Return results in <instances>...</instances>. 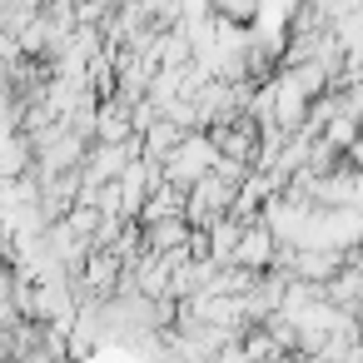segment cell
<instances>
[{
  "label": "cell",
  "instance_id": "obj_5",
  "mask_svg": "<svg viewBox=\"0 0 363 363\" xmlns=\"http://www.w3.org/2000/svg\"><path fill=\"white\" fill-rule=\"evenodd\" d=\"M189 239H194L189 214H174V219H155V224H145V249H155V254L189 249Z\"/></svg>",
  "mask_w": 363,
  "mask_h": 363
},
{
  "label": "cell",
  "instance_id": "obj_4",
  "mask_svg": "<svg viewBox=\"0 0 363 363\" xmlns=\"http://www.w3.org/2000/svg\"><path fill=\"white\" fill-rule=\"evenodd\" d=\"M234 264H244V269H274L279 264V234L264 224V219H244V239H239V254H234Z\"/></svg>",
  "mask_w": 363,
  "mask_h": 363
},
{
  "label": "cell",
  "instance_id": "obj_6",
  "mask_svg": "<svg viewBox=\"0 0 363 363\" xmlns=\"http://www.w3.org/2000/svg\"><path fill=\"white\" fill-rule=\"evenodd\" d=\"M184 135H189V130H184V125H174V120H169V115H160V120H155V125H150V130H145V135H140V140H145V155H150V160H160V164H164V160H169V150H174V145H179V140H184Z\"/></svg>",
  "mask_w": 363,
  "mask_h": 363
},
{
  "label": "cell",
  "instance_id": "obj_1",
  "mask_svg": "<svg viewBox=\"0 0 363 363\" xmlns=\"http://www.w3.org/2000/svg\"><path fill=\"white\" fill-rule=\"evenodd\" d=\"M214 164H219V145H214V135H209V130H189V135L169 150V160H164V179L179 184V189H194L204 174H214Z\"/></svg>",
  "mask_w": 363,
  "mask_h": 363
},
{
  "label": "cell",
  "instance_id": "obj_8",
  "mask_svg": "<svg viewBox=\"0 0 363 363\" xmlns=\"http://www.w3.org/2000/svg\"><path fill=\"white\" fill-rule=\"evenodd\" d=\"M358 328H363V303H358Z\"/></svg>",
  "mask_w": 363,
  "mask_h": 363
},
{
  "label": "cell",
  "instance_id": "obj_3",
  "mask_svg": "<svg viewBox=\"0 0 363 363\" xmlns=\"http://www.w3.org/2000/svg\"><path fill=\"white\" fill-rule=\"evenodd\" d=\"M318 204H363V164L343 155L328 174H318Z\"/></svg>",
  "mask_w": 363,
  "mask_h": 363
},
{
  "label": "cell",
  "instance_id": "obj_2",
  "mask_svg": "<svg viewBox=\"0 0 363 363\" xmlns=\"http://www.w3.org/2000/svg\"><path fill=\"white\" fill-rule=\"evenodd\" d=\"M234 199H239V184L229 179V174H204L194 189H189V224L194 229H209L214 219H224V214H234Z\"/></svg>",
  "mask_w": 363,
  "mask_h": 363
},
{
  "label": "cell",
  "instance_id": "obj_7",
  "mask_svg": "<svg viewBox=\"0 0 363 363\" xmlns=\"http://www.w3.org/2000/svg\"><path fill=\"white\" fill-rule=\"evenodd\" d=\"M140 11H145L155 26H174V21H179V0H140Z\"/></svg>",
  "mask_w": 363,
  "mask_h": 363
}]
</instances>
